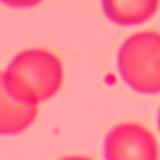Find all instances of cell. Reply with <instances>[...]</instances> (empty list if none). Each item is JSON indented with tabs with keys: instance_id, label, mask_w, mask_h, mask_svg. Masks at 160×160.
<instances>
[{
	"instance_id": "1",
	"label": "cell",
	"mask_w": 160,
	"mask_h": 160,
	"mask_svg": "<svg viewBox=\"0 0 160 160\" xmlns=\"http://www.w3.org/2000/svg\"><path fill=\"white\" fill-rule=\"evenodd\" d=\"M6 91L18 101L38 106L61 88L64 69L59 58L45 49L19 52L2 71Z\"/></svg>"
},
{
	"instance_id": "2",
	"label": "cell",
	"mask_w": 160,
	"mask_h": 160,
	"mask_svg": "<svg viewBox=\"0 0 160 160\" xmlns=\"http://www.w3.org/2000/svg\"><path fill=\"white\" fill-rule=\"evenodd\" d=\"M122 80L142 94L160 92V32L140 31L128 38L118 56Z\"/></svg>"
},
{
	"instance_id": "3",
	"label": "cell",
	"mask_w": 160,
	"mask_h": 160,
	"mask_svg": "<svg viewBox=\"0 0 160 160\" xmlns=\"http://www.w3.org/2000/svg\"><path fill=\"white\" fill-rule=\"evenodd\" d=\"M106 160H159V146L152 132L138 122L114 126L104 144Z\"/></svg>"
},
{
	"instance_id": "4",
	"label": "cell",
	"mask_w": 160,
	"mask_h": 160,
	"mask_svg": "<svg viewBox=\"0 0 160 160\" xmlns=\"http://www.w3.org/2000/svg\"><path fill=\"white\" fill-rule=\"evenodd\" d=\"M38 116V106L15 100L5 89L0 71V135H15L28 129Z\"/></svg>"
},
{
	"instance_id": "5",
	"label": "cell",
	"mask_w": 160,
	"mask_h": 160,
	"mask_svg": "<svg viewBox=\"0 0 160 160\" xmlns=\"http://www.w3.org/2000/svg\"><path fill=\"white\" fill-rule=\"evenodd\" d=\"M160 0H101L105 15L115 24L132 26L155 15Z\"/></svg>"
},
{
	"instance_id": "6",
	"label": "cell",
	"mask_w": 160,
	"mask_h": 160,
	"mask_svg": "<svg viewBox=\"0 0 160 160\" xmlns=\"http://www.w3.org/2000/svg\"><path fill=\"white\" fill-rule=\"evenodd\" d=\"M0 1L11 8H32L40 4L42 0H0Z\"/></svg>"
},
{
	"instance_id": "7",
	"label": "cell",
	"mask_w": 160,
	"mask_h": 160,
	"mask_svg": "<svg viewBox=\"0 0 160 160\" xmlns=\"http://www.w3.org/2000/svg\"><path fill=\"white\" fill-rule=\"evenodd\" d=\"M59 160H94V159L90 156H86V155H69V156H64Z\"/></svg>"
},
{
	"instance_id": "8",
	"label": "cell",
	"mask_w": 160,
	"mask_h": 160,
	"mask_svg": "<svg viewBox=\"0 0 160 160\" xmlns=\"http://www.w3.org/2000/svg\"><path fill=\"white\" fill-rule=\"evenodd\" d=\"M159 129H160V111H159Z\"/></svg>"
}]
</instances>
